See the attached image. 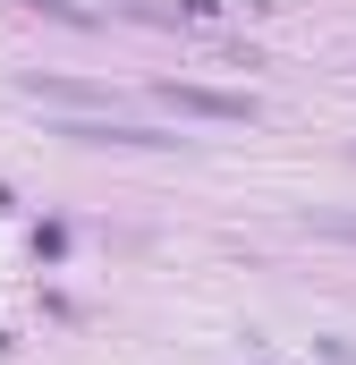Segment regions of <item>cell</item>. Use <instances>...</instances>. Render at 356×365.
Segmentation results:
<instances>
[{
	"mask_svg": "<svg viewBox=\"0 0 356 365\" xmlns=\"http://www.w3.org/2000/svg\"><path fill=\"white\" fill-rule=\"evenodd\" d=\"M60 136H85V145H170V136H153V128H102V119H68Z\"/></svg>",
	"mask_w": 356,
	"mask_h": 365,
	"instance_id": "7a4b0ae2",
	"label": "cell"
},
{
	"mask_svg": "<svg viewBox=\"0 0 356 365\" xmlns=\"http://www.w3.org/2000/svg\"><path fill=\"white\" fill-rule=\"evenodd\" d=\"M178 110H195V119H255V102L246 93H204V86H170Z\"/></svg>",
	"mask_w": 356,
	"mask_h": 365,
	"instance_id": "6da1fadb",
	"label": "cell"
},
{
	"mask_svg": "<svg viewBox=\"0 0 356 365\" xmlns=\"http://www.w3.org/2000/svg\"><path fill=\"white\" fill-rule=\"evenodd\" d=\"M314 230H340V238H356V221H340V212H314Z\"/></svg>",
	"mask_w": 356,
	"mask_h": 365,
	"instance_id": "3957f363",
	"label": "cell"
}]
</instances>
